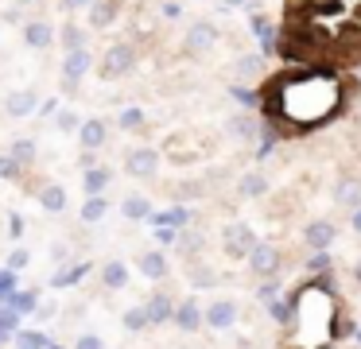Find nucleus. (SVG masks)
I'll return each mask as SVG.
<instances>
[{"mask_svg": "<svg viewBox=\"0 0 361 349\" xmlns=\"http://www.w3.org/2000/svg\"><path fill=\"white\" fill-rule=\"evenodd\" d=\"M245 268L257 279H276L283 271V248L276 240H257L249 248V256H245Z\"/></svg>", "mask_w": 361, "mask_h": 349, "instance_id": "obj_4", "label": "nucleus"}, {"mask_svg": "<svg viewBox=\"0 0 361 349\" xmlns=\"http://www.w3.org/2000/svg\"><path fill=\"white\" fill-rule=\"evenodd\" d=\"M233 74L241 78V82L260 78V74H264V54H241V59L233 62Z\"/></svg>", "mask_w": 361, "mask_h": 349, "instance_id": "obj_30", "label": "nucleus"}, {"mask_svg": "<svg viewBox=\"0 0 361 349\" xmlns=\"http://www.w3.org/2000/svg\"><path fill=\"white\" fill-rule=\"evenodd\" d=\"M264 105L276 128L307 132L330 124L345 109V82L334 70H288L264 85Z\"/></svg>", "mask_w": 361, "mask_h": 349, "instance_id": "obj_1", "label": "nucleus"}, {"mask_svg": "<svg viewBox=\"0 0 361 349\" xmlns=\"http://www.w3.org/2000/svg\"><path fill=\"white\" fill-rule=\"evenodd\" d=\"M16 349H24V345H16Z\"/></svg>", "mask_w": 361, "mask_h": 349, "instance_id": "obj_55", "label": "nucleus"}, {"mask_svg": "<svg viewBox=\"0 0 361 349\" xmlns=\"http://www.w3.org/2000/svg\"><path fill=\"white\" fill-rule=\"evenodd\" d=\"M105 214H109V198H105V194H86V202H82V209H78L82 225H97Z\"/></svg>", "mask_w": 361, "mask_h": 349, "instance_id": "obj_28", "label": "nucleus"}, {"mask_svg": "<svg viewBox=\"0 0 361 349\" xmlns=\"http://www.w3.org/2000/svg\"><path fill=\"white\" fill-rule=\"evenodd\" d=\"M342 302L330 276L307 279L291 291V322L283 330V349H330L345 333Z\"/></svg>", "mask_w": 361, "mask_h": 349, "instance_id": "obj_2", "label": "nucleus"}, {"mask_svg": "<svg viewBox=\"0 0 361 349\" xmlns=\"http://www.w3.org/2000/svg\"><path fill=\"white\" fill-rule=\"evenodd\" d=\"M152 237H156L159 245H175V240H179V229H171V225H152Z\"/></svg>", "mask_w": 361, "mask_h": 349, "instance_id": "obj_44", "label": "nucleus"}, {"mask_svg": "<svg viewBox=\"0 0 361 349\" xmlns=\"http://www.w3.org/2000/svg\"><path fill=\"white\" fill-rule=\"evenodd\" d=\"M226 8H241V4H249V0H221Z\"/></svg>", "mask_w": 361, "mask_h": 349, "instance_id": "obj_54", "label": "nucleus"}, {"mask_svg": "<svg viewBox=\"0 0 361 349\" xmlns=\"http://www.w3.org/2000/svg\"><path fill=\"white\" fill-rule=\"evenodd\" d=\"M303 268H307V276L311 279H319V276H330L334 271V252H307V260H303Z\"/></svg>", "mask_w": 361, "mask_h": 349, "instance_id": "obj_31", "label": "nucleus"}, {"mask_svg": "<svg viewBox=\"0 0 361 349\" xmlns=\"http://www.w3.org/2000/svg\"><path fill=\"white\" fill-rule=\"evenodd\" d=\"M202 194H206V183H198V178H183V183L175 186V198H179V202L202 198Z\"/></svg>", "mask_w": 361, "mask_h": 349, "instance_id": "obj_41", "label": "nucleus"}, {"mask_svg": "<svg viewBox=\"0 0 361 349\" xmlns=\"http://www.w3.org/2000/svg\"><path fill=\"white\" fill-rule=\"evenodd\" d=\"M78 144H82V152H102L105 144H109V124L102 121V116H90V121H82L78 124Z\"/></svg>", "mask_w": 361, "mask_h": 349, "instance_id": "obj_13", "label": "nucleus"}, {"mask_svg": "<svg viewBox=\"0 0 361 349\" xmlns=\"http://www.w3.org/2000/svg\"><path fill=\"white\" fill-rule=\"evenodd\" d=\"M121 330H125V333H144V330H152L144 302H133V307H125V314H121Z\"/></svg>", "mask_w": 361, "mask_h": 349, "instance_id": "obj_29", "label": "nucleus"}, {"mask_svg": "<svg viewBox=\"0 0 361 349\" xmlns=\"http://www.w3.org/2000/svg\"><path fill=\"white\" fill-rule=\"evenodd\" d=\"M133 66H136V43L117 39V43L105 47L102 62H97V74H102L105 82H121L125 74H133Z\"/></svg>", "mask_w": 361, "mask_h": 349, "instance_id": "obj_3", "label": "nucleus"}, {"mask_svg": "<svg viewBox=\"0 0 361 349\" xmlns=\"http://www.w3.org/2000/svg\"><path fill=\"white\" fill-rule=\"evenodd\" d=\"M156 214V206H152V198L148 194H125V198H121V217H125V221H148V217Z\"/></svg>", "mask_w": 361, "mask_h": 349, "instance_id": "obj_20", "label": "nucleus"}, {"mask_svg": "<svg viewBox=\"0 0 361 349\" xmlns=\"http://www.w3.org/2000/svg\"><path fill=\"white\" fill-rule=\"evenodd\" d=\"M0 178H4V183H24V167H20L8 152H0Z\"/></svg>", "mask_w": 361, "mask_h": 349, "instance_id": "obj_38", "label": "nucleus"}, {"mask_svg": "<svg viewBox=\"0 0 361 349\" xmlns=\"http://www.w3.org/2000/svg\"><path fill=\"white\" fill-rule=\"evenodd\" d=\"M334 202L345 209V214H353V209L361 206V178H338V186H334Z\"/></svg>", "mask_w": 361, "mask_h": 349, "instance_id": "obj_23", "label": "nucleus"}, {"mask_svg": "<svg viewBox=\"0 0 361 349\" xmlns=\"http://www.w3.org/2000/svg\"><path fill=\"white\" fill-rule=\"evenodd\" d=\"M4 20H8V23H20L24 16H20V8H8V12H4Z\"/></svg>", "mask_w": 361, "mask_h": 349, "instance_id": "obj_51", "label": "nucleus"}, {"mask_svg": "<svg viewBox=\"0 0 361 349\" xmlns=\"http://www.w3.org/2000/svg\"><path fill=\"white\" fill-rule=\"evenodd\" d=\"M257 229L252 225H245V221H229L226 229H221V252L229 256V260H245L249 256V248L257 245Z\"/></svg>", "mask_w": 361, "mask_h": 349, "instance_id": "obj_7", "label": "nucleus"}, {"mask_svg": "<svg viewBox=\"0 0 361 349\" xmlns=\"http://www.w3.org/2000/svg\"><path fill=\"white\" fill-rule=\"evenodd\" d=\"M175 248H179L187 260H198V256L206 252V233H202V229H179V240H175Z\"/></svg>", "mask_w": 361, "mask_h": 349, "instance_id": "obj_26", "label": "nucleus"}, {"mask_svg": "<svg viewBox=\"0 0 361 349\" xmlns=\"http://www.w3.org/2000/svg\"><path fill=\"white\" fill-rule=\"evenodd\" d=\"M27 264H32V252H27V248H12V256H8V271H24Z\"/></svg>", "mask_w": 361, "mask_h": 349, "instance_id": "obj_43", "label": "nucleus"}, {"mask_svg": "<svg viewBox=\"0 0 361 349\" xmlns=\"http://www.w3.org/2000/svg\"><path fill=\"white\" fill-rule=\"evenodd\" d=\"M24 47H32V51L55 47V23L51 20H24Z\"/></svg>", "mask_w": 361, "mask_h": 349, "instance_id": "obj_17", "label": "nucleus"}, {"mask_svg": "<svg viewBox=\"0 0 361 349\" xmlns=\"http://www.w3.org/2000/svg\"><path fill=\"white\" fill-rule=\"evenodd\" d=\"M117 124H121L125 132H140L144 124H148V116H144V109H140V105H125V109L117 113Z\"/></svg>", "mask_w": 361, "mask_h": 349, "instance_id": "obj_34", "label": "nucleus"}, {"mask_svg": "<svg viewBox=\"0 0 361 349\" xmlns=\"http://www.w3.org/2000/svg\"><path fill=\"white\" fill-rule=\"evenodd\" d=\"M187 283L195 287V291H206V287H218V268H210V264L198 256V260H187Z\"/></svg>", "mask_w": 361, "mask_h": 349, "instance_id": "obj_22", "label": "nucleus"}, {"mask_svg": "<svg viewBox=\"0 0 361 349\" xmlns=\"http://www.w3.org/2000/svg\"><path fill=\"white\" fill-rule=\"evenodd\" d=\"M8 155H12V159H16L24 171H27V167L35 163V140H32V136H16V140L8 144Z\"/></svg>", "mask_w": 361, "mask_h": 349, "instance_id": "obj_32", "label": "nucleus"}, {"mask_svg": "<svg viewBox=\"0 0 361 349\" xmlns=\"http://www.w3.org/2000/svg\"><path fill=\"white\" fill-rule=\"evenodd\" d=\"M136 271L152 283H164L171 276V260H167L164 248H144V252H136Z\"/></svg>", "mask_w": 361, "mask_h": 349, "instance_id": "obj_12", "label": "nucleus"}, {"mask_svg": "<svg viewBox=\"0 0 361 349\" xmlns=\"http://www.w3.org/2000/svg\"><path fill=\"white\" fill-rule=\"evenodd\" d=\"M226 132L229 136H237V140H257L260 136V124H257V116H249V113H237V116H229L226 121Z\"/></svg>", "mask_w": 361, "mask_h": 349, "instance_id": "obj_27", "label": "nucleus"}, {"mask_svg": "<svg viewBox=\"0 0 361 349\" xmlns=\"http://www.w3.org/2000/svg\"><path fill=\"white\" fill-rule=\"evenodd\" d=\"M51 260H55L59 268H66V264H74V256H71V245H66V240H51Z\"/></svg>", "mask_w": 361, "mask_h": 349, "instance_id": "obj_42", "label": "nucleus"}, {"mask_svg": "<svg viewBox=\"0 0 361 349\" xmlns=\"http://www.w3.org/2000/svg\"><path fill=\"white\" fill-rule=\"evenodd\" d=\"M144 310H148V322L152 326H167L175 314V299L171 291H152L148 299H144Z\"/></svg>", "mask_w": 361, "mask_h": 349, "instance_id": "obj_19", "label": "nucleus"}, {"mask_svg": "<svg viewBox=\"0 0 361 349\" xmlns=\"http://www.w3.org/2000/svg\"><path fill=\"white\" fill-rule=\"evenodd\" d=\"M299 237H303V245L311 248V252H326V248H334V240H338V225L330 221V217H311Z\"/></svg>", "mask_w": 361, "mask_h": 349, "instance_id": "obj_10", "label": "nucleus"}, {"mask_svg": "<svg viewBox=\"0 0 361 349\" xmlns=\"http://www.w3.org/2000/svg\"><path fill=\"white\" fill-rule=\"evenodd\" d=\"M268 190H272V178H268L260 167H249L241 178H237V198H245V202H257V198H264Z\"/></svg>", "mask_w": 361, "mask_h": 349, "instance_id": "obj_15", "label": "nucleus"}, {"mask_svg": "<svg viewBox=\"0 0 361 349\" xmlns=\"http://www.w3.org/2000/svg\"><path fill=\"white\" fill-rule=\"evenodd\" d=\"M121 20V0H94L86 8V27L90 31H105Z\"/></svg>", "mask_w": 361, "mask_h": 349, "instance_id": "obj_14", "label": "nucleus"}, {"mask_svg": "<svg viewBox=\"0 0 361 349\" xmlns=\"http://www.w3.org/2000/svg\"><path fill=\"white\" fill-rule=\"evenodd\" d=\"M350 221H353V233H361V206H357V209H353V214H350Z\"/></svg>", "mask_w": 361, "mask_h": 349, "instance_id": "obj_52", "label": "nucleus"}, {"mask_svg": "<svg viewBox=\"0 0 361 349\" xmlns=\"http://www.w3.org/2000/svg\"><path fill=\"white\" fill-rule=\"evenodd\" d=\"M94 0H63V12H86Z\"/></svg>", "mask_w": 361, "mask_h": 349, "instance_id": "obj_48", "label": "nucleus"}, {"mask_svg": "<svg viewBox=\"0 0 361 349\" xmlns=\"http://www.w3.org/2000/svg\"><path fill=\"white\" fill-rule=\"evenodd\" d=\"M357 159H361V152H357Z\"/></svg>", "mask_w": 361, "mask_h": 349, "instance_id": "obj_56", "label": "nucleus"}, {"mask_svg": "<svg viewBox=\"0 0 361 349\" xmlns=\"http://www.w3.org/2000/svg\"><path fill=\"white\" fill-rule=\"evenodd\" d=\"M276 295H280V287H276V279H260V287H257V299L264 302V307L276 299Z\"/></svg>", "mask_w": 361, "mask_h": 349, "instance_id": "obj_45", "label": "nucleus"}, {"mask_svg": "<svg viewBox=\"0 0 361 349\" xmlns=\"http://www.w3.org/2000/svg\"><path fill=\"white\" fill-rule=\"evenodd\" d=\"M171 326H175V330H183V333H198V330H202V299H198V295L175 299Z\"/></svg>", "mask_w": 361, "mask_h": 349, "instance_id": "obj_11", "label": "nucleus"}, {"mask_svg": "<svg viewBox=\"0 0 361 349\" xmlns=\"http://www.w3.org/2000/svg\"><path fill=\"white\" fill-rule=\"evenodd\" d=\"M353 279H357V283H361V256H357V260H353Z\"/></svg>", "mask_w": 361, "mask_h": 349, "instance_id": "obj_53", "label": "nucleus"}, {"mask_svg": "<svg viewBox=\"0 0 361 349\" xmlns=\"http://www.w3.org/2000/svg\"><path fill=\"white\" fill-rule=\"evenodd\" d=\"M20 291V283H16V271H8V268H0V307H8L12 302V295Z\"/></svg>", "mask_w": 361, "mask_h": 349, "instance_id": "obj_40", "label": "nucleus"}, {"mask_svg": "<svg viewBox=\"0 0 361 349\" xmlns=\"http://www.w3.org/2000/svg\"><path fill=\"white\" fill-rule=\"evenodd\" d=\"M159 159H164V155H159L156 147L136 144V147H128V152H125V175L128 178H156Z\"/></svg>", "mask_w": 361, "mask_h": 349, "instance_id": "obj_9", "label": "nucleus"}, {"mask_svg": "<svg viewBox=\"0 0 361 349\" xmlns=\"http://www.w3.org/2000/svg\"><path fill=\"white\" fill-rule=\"evenodd\" d=\"M237 318H241V302L229 299V295H218V299L202 302V326H210V330H218V333L233 330Z\"/></svg>", "mask_w": 361, "mask_h": 349, "instance_id": "obj_6", "label": "nucleus"}, {"mask_svg": "<svg viewBox=\"0 0 361 349\" xmlns=\"http://www.w3.org/2000/svg\"><path fill=\"white\" fill-rule=\"evenodd\" d=\"M35 198H39V206L47 214H66V186L63 183H43L35 190Z\"/></svg>", "mask_w": 361, "mask_h": 349, "instance_id": "obj_24", "label": "nucleus"}, {"mask_svg": "<svg viewBox=\"0 0 361 349\" xmlns=\"http://www.w3.org/2000/svg\"><path fill=\"white\" fill-rule=\"evenodd\" d=\"M8 225H12V229H8L12 237H24V217H20V214H12V217H8Z\"/></svg>", "mask_w": 361, "mask_h": 349, "instance_id": "obj_49", "label": "nucleus"}, {"mask_svg": "<svg viewBox=\"0 0 361 349\" xmlns=\"http://www.w3.org/2000/svg\"><path fill=\"white\" fill-rule=\"evenodd\" d=\"M82 276H86V264H66V268H55L51 287H71V283H78Z\"/></svg>", "mask_w": 361, "mask_h": 349, "instance_id": "obj_36", "label": "nucleus"}, {"mask_svg": "<svg viewBox=\"0 0 361 349\" xmlns=\"http://www.w3.org/2000/svg\"><path fill=\"white\" fill-rule=\"evenodd\" d=\"M78 163H82V171H86V167H97V152H82Z\"/></svg>", "mask_w": 361, "mask_h": 349, "instance_id": "obj_50", "label": "nucleus"}, {"mask_svg": "<svg viewBox=\"0 0 361 349\" xmlns=\"http://www.w3.org/2000/svg\"><path fill=\"white\" fill-rule=\"evenodd\" d=\"M20 330V314L12 307H0V345H8Z\"/></svg>", "mask_w": 361, "mask_h": 349, "instance_id": "obj_35", "label": "nucleus"}, {"mask_svg": "<svg viewBox=\"0 0 361 349\" xmlns=\"http://www.w3.org/2000/svg\"><path fill=\"white\" fill-rule=\"evenodd\" d=\"M78 124H82V116L74 113V109H59V113H55V128L63 132V136H74Z\"/></svg>", "mask_w": 361, "mask_h": 349, "instance_id": "obj_39", "label": "nucleus"}, {"mask_svg": "<svg viewBox=\"0 0 361 349\" xmlns=\"http://www.w3.org/2000/svg\"><path fill=\"white\" fill-rule=\"evenodd\" d=\"M218 39H221V31L214 20H195L187 27V35H183V54H187V59H206V54L218 47Z\"/></svg>", "mask_w": 361, "mask_h": 349, "instance_id": "obj_5", "label": "nucleus"}, {"mask_svg": "<svg viewBox=\"0 0 361 349\" xmlns=\"http://www.w3.org/2000/svg\"><path fill=\"white\" fill-rule=\"evenodd\" d=\"M159 16H164L167 23H175L183 16V4H179V0H164V4H159Z\"/></svg>", "mask_w": 361, "mask_h": 349, "instance_id": "obj_46", "label": "nucleus"}, {"mask_svg": "<svg viewBox=\"0 0 361 349\" xmlns=\"http://www.w3.org/2000/svg\"><path fill=\"white\" fill-rule=\"evenodd\" d=\"M97 279H102L105 291H125V287H128V264L113 256V260H105V264H102Z\"/></svg>", "mask_w": 361, "mask_h": 349, "instance_id": "obj_21", "label": "nucleus"}, {"mask_svg": "<svg viewBox=\"0 0 361 349\" xmlns=\"http://www.w3.org/2000/svg\"><path fill=\"white\" fill-rule=\"evenodd\" d=\"M109 186H113V171L109 167H102V163H97V167L82 171V190H86V194H105Z\"/></svg>", "mask_w": 361, "mask_h": 349, "instance_id": "obj_25", "label": "nucleus"}, {"mask_svg": "<svg viewBox=\"0 0 361 349\" xmlns=\"http://www.w3.org/2000/svg\"><path fill=\"white\" fill-rule=\"evenodd\" d=\"M268 318H272L280 330H288V322H291V299H280V295H276V299L268 302Z\"/></svg>", "mask_w": 361, "mask_h": 349, "instance_id": "obj_37", "label": "nucleus"}, {"mask_svg": "<svg viewBox=\"0 0 361 349\" xmlns=\"http://www.w3.org/2000/svg\"><path fill=\"white\" fill-rule=\"evenodd\" d=\"M55 43H63V51H86L90 27L78 20H63V27H55Z\"/></svg>", "mask_w": 361, "mask_h": 349, "instance_id": "obj_18", "label": "nucleus"}, {"mask_svg": "<svg viewBox=\"0 0 361 349\" xmlns=\"http://www.w3.org/2000/svg\"><path fill=\"white\" fill-rule=\"evenodd\" d=\"M74 349H105V338H97V333H78Z\"/></svg>", "mask_w": 361, "mask_h": 349, "instance_id": "obj_47", "label": "nucleus"}, {"mask_svg": "<svg viewBox=\"0 0 361 349\" xmlns=\"http://www.w3.org/2000/svg\"><path fill=\"white\" fill-rule=\"evenodd\" d=\"M4 113L16 116V121L39 113V93H35V90H12V93H4Z\"/></svg>", "mask_w": 361, "mask_h": 349, "instance_id": "obj_16", "label": "nucleus"}, {"mask_svg": "<svg viewBox=\"0 0 361 349\" xmlns=\"http://www.w3.org/2000/svg\"><path fill=\"white\" fill-rule=\"evenodd\" d=\"M8 307L16 310L20 318H24V314H35V310H39V291H35V287H32V291H27V287H20V291L12 295Z\"/></svg>", "mask_w": 361, "mask_h": 349, "instance_id": "obj_33", "label": "nucleus"}, {"mask_svg": "<svg viewBox=\"0 0 361 349\" xmlns=\"http://www.w3.org/2000/svg\"><path fill=\"white\" fill-rule=\"evenodd\" d=\"M90 70H94V54H90V47H86V51H66V54H63V66H59L63 90L74 93V90H78V85L90 78Z\"/></svg>", "mask_w": 361, "mask_h": 349, "instance_id": "obj_8", "label": "nucleus"}]
</instances>
